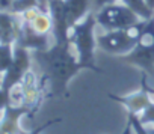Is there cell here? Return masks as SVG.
Masks as SVG:
<instances>
[{
	"mask_svg": "<svg viewBox=\"0 0 154 134\" xmlns=\"http://www.w3.org/2000/svg\"><path fill=\"white\" fill-rule=\"evenodd\" d=\"M62 119L60 118H57V119H53V121H48L47 124H44V125H41V127H38V128H35V130H32V131H29V133H24V134H41L47 127H50V125H53V124H57V122H60Z\"/></svg>",
	"mask_w": 154,
	"mask_h": 134,
	"instance_id": "d6986e66",
	"label": "cell"
},
{
	"mask_svg": "<svg viewBox=\"0 0 154 134\" xmlns=\"http://www.w3.org/2000/svg\"><path fill=\"white\" fill-rule=\"evenodd\" d=\"M109 98L116 101V103H119L127 110V113H131V115H140L152 103V97L149 95V92L143 86H142L140 91L128 94V95H113V94H109Z\"/></svg>",
	"mask_w": 154,
	"mask_h": 134,
	"instance_id": "ba28073f",
	"label": "cell"
},
{
	"mask_svg": "<svg viewBox=\"0 0 154 134\" xmlns=\"http://www.w3.org/2000/svg\"><path fill=\"white\" fill-rule=\"evenodd\" d=\"M142 86L149 92V95H151L152 100H154V86H149V85H148V82H146V76H145V74H142Z\"/></svg>",
	"mask_w": 154,
	"mask_h": 134,
	"instance_id": "ffe728a7",
	"label": "cell"
},
{
	"mask_svg": "<svg viewBox=\"0 0 154 134\" xmlns=\"http://www.w3.org/2000/svg\"><path fill=\"white\" fill-rule=\"evenodd\" d=\"M11 104V100H9V92L5 91L2 86H0V119H2L3 113H5V109Z\"/></svg>",
	"mask_w": 154,
	"mask_h": 134,
	"instance_id": "e0dca14e",
	"label": "cell"
},
{
	"mask_svg": "<svg viewBox=\"0 0 154 134\" xmlns=\"http://www.w3.org/2000/svg\"><path fill=\"white\" fill-rule=\"evenodd\" d=\"M137 116V119L143 124V125H151V127H154V100H152V103L140 113V115H136Z\"/></svg>",
	"mask_w": 154,
	"mask_h": 134,
	"instance_id": "2e32d148",
	"label": "cell"
},
{
	"mask_svg": "<svg viewBox=\"0 0 154 134\" xmlns=\"http://www.w3.org/2000/svg\"><path fill=\"white\" fill-rule=\"evenodd\" d=\"M127 125L131 128V131L134 134H154V127L151 125H143L136 115L128 113V119H127Z\"/></svg>",
	"mask_w": 154,
	"mask_h": 134,
	"instance_id": "9a60e30c",
	"label": "cell"
},
{
	"mask_svg": "<svg viewBox=\"0 0 154 134\" xmlns=\"http://www.w3.org/2000/svg\"><path fill=\"white\" fill-rule=\"evenodd\" d=\"M65 15L69 29L92 12V0H63Z\"/></svg>",
	"mask_w": 154,
	"mask_h": 134,
	"instance_id": "8fae6325",
	"label": "cell"
},
{
	"mask_svg": "<svg viewBox=\"0 0 154 134\" xmlns=\"http://www.w3.org/2000/svg\"><path fill=\"white\" fill-rule=\"evenodd\" d=\"M14 60V44L0 42V74H5Z\"/></svg>",
	"mask_w": 154,
	"mask_h": 134,
	"instance_id": "5bb4252c",
	"label": "cell"
},
{
	"mask_svg": "<svg viewBox=\"0 0 154 134\" xmlns=\"http://www.w3.org/2000/svg\"><path fill=\"white\" fill-rule=\"evenodd\" d=\"M54 42L53 35H41L36 30H33V27L29 23L21 21V27L18 32V38L15 41L17 45L24 47L30 51H44L47 48H50Z\"/></svg>",
	"mask_w": 154,
	"mask_h": 134,
	"instance_id": "52a82bcc",
	"label": "cell"
},
{
	"mask_svg": "<svg viewBox=\"0 0 154 134\" xmlns=\"http://www.w3.org/2000/svg\"><path fill=\"white\" fill-rule=\"evenodd\" d=\"M69 41H54L44 51H33L42 70V79L50 83V97L68 95V83L82 71V65Z\"/></svg>",
	"mask_w": 154,
	"mask_h": 134,
	"instance_id": "6da1fadb",
	"label": "cell"
},
{
	"mask_svg": "<svg viewBox=\"0 0 154 134\" xmlns=\"http://www.w3.org/2000/svg\"><path fill=\"white\" fill-rule=\"evenodd\" d=\"M121 60L137 66L146 79L154 82V17L145 21L137 44L128 54L121 56Z\"/></svg>",
	"mask_w": 154,
	"mask_h": 134,
	"instance_id": "3957f363",
	"label": "cell"
},
{
	"mask_svg": "<svg viewBox=\"0 0 154 134\" xmlns=\"http://www.w3.org/2000/svg\"><path fill=\"white\" fill-rule=\"evenodd\" d=\"M29 24L41 35H53V18L48 11H39Z\"/></svg>",
	"mask_w": 154,
	"mask_h": 134,
	"instance_id": "7c38bea8",
	"label": "cell"
},
{
	"mask_svg": "<svg viewBox=\"0 0 154 134\" xmlns=\"http://www.w3.org/2000/svg\"><path fill=\"white\" fill-rule=\"evenodd\" d=\"M95 26H97L95 12H89L83 20L75 23L69 29L68 38L75 51L77 59H79L82 65V68L101 73V70L95 65V57H94V51L97 47V36L94 33Z\"/></svg>",
	"mask_w": 154,
	"mask_h": 134,
	"instance_id": "7a4b0ae2",
	"label": "cell"
},
{
	"mask_svg": "<svg viewBox=\"0 0 154 134\" xmlns=\"http://www.w3.org/2000/svg\"><path fill=\"white\" fill-rule=\"evenodd\" d=\"M145 3L148 5V8L154 12V0H145Z\"/></svg>",
	"mask_w": 154,
	"mask_h": 134,
	"instance_id": "44dd1931",
	"label": "cell"
},
{
	"mask_svg": "<svg viewBox=\"0 0 154 134\" xmlns=\"http://www.w3.org/2000/svg\"><path fill=\"white\" fill-rule=\"evenodd\" d=\"M24 115H32V112L24 106H8L0 119V134H24L26 131L20 127V119Z\"/></svg>",
	"mask_w": 154,
	"mask_h": 134,
	"instance_id": "9c48e42d",
	"label": "cell"
},
{
	"mask_svg": "<svg viewBox=\"0 0 154 134\" xmlns=\"http://www.w3.org/2000/svg\"><path fill=\"white\" fill-rule=\"evenodd\" d=\"M2 77H3V76H2V74H0V85H2Z\"/></svg>",
	"mask_w": 154,
	"mask_h": 134,
	"instance_id": "7402d4cb",
	"label": "cell"
},
{
	"mask_svg": "<svg viewBox=\"0 0 154 134\" xmlns=\"http://www.w3.org/2000/svg\"><path fill=\"white\" fill-rule=\"evenodd\" d=\"M146 20H142L127 29H119V30H109L101 35H97V47L113 56H125L128 54L134 45L137 44L140 33L143 30Z\"/></svg>",
	"mask_w": 154,
	"mask_h": 134,
	"instance_id": "277c9868",
	"label": "cell"
},
{
	"mask_svg": "<svg viewBox=\"0 0 154 134\" xmlns=\"http://www.w3.org/2000/svg\"><path fill=\"white\" fill-rule=\"evenodd\" d=\"M119 0H92V12H97L98 9L107 6V5H112V3H116Z\"/></svg>",
	"mask_w": 154,
	"mask_h": 134,
	"instance_id": "ac0fdd59",
	"label": "cell"
},
{
	"mask_svg": "<svg viewBox=\"0 0 154 134\" xmlns=\"http://www.w3.org/2000/svg\"><path fill=\"white\" fill-rule=\"evenodd\" d=\"M95 18H97V24L101 26L106 32L127 29L142 21V18L137 14H134L128 6H125L121 2H116L98 9L95 12Z\"/></svg>",
	"mask_w": 154,
	"mask_h": 134,
	"instance_id": "5b68a950",
	"label": "cell"
},
{
	"mask_svg": "<svg viewBox=\"0 0 154 134\" xmlns=\"http://www.w3.org/2000/svg\"><path fill=\"white\" fill-rule=\"evenodd\" d=\"M21 27V18L11 11H0V42L15 44Z\"/></svg>",
	"mask_w": 154,
	"mask_h": 134,
	"instance_id": "30bf717a",
	"label": "cell"
},
{
	"mask_svg": "<svg viewBox=\"0 0 154 134\" xmlns=\"http://www.w3.org/2000/svg\"><path fill=\"white\" fill-rule=\"evenodd\" d=\"M119 2L124 3L125 6H128L142 20H149V18L154 17V12L148 8V5L145 3V0H119Z\"/></svg>",
	"mask_w": 154,
	"mask_h": 134,
	"instance_id": "4fadbf2b",
	"label": "cell"
},
{
	"mask_svg": "<svg viewBox=\"0 0 154 134\" xmlns=\"http://www.w3.org/2000/svg\"><path fill=\"white\" fill-rule=\"evenodd\" d=\"M32 66V54L30 50L20 47L17 44H14V60L9 66V70L3 74L2 77V86L5 91H11L15 85H18L23 77L26 76L27 71H30Z\"/></svg>",
	"mask_w": 154,
	"mask_h": 134,
	"instance_id": "8992f818",
	"label": "cell"
}]
</instances>
